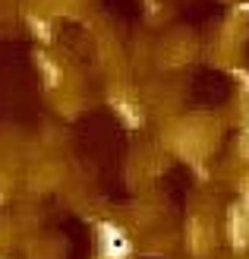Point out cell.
Returning a JSON list of instances; mask_svg holds the SVG:
<instances>
[{"mask_svg":"<svg viewBox=\"0 0 249 259\" xmlns=\"http://www.w3.org/2000/svg\"><path fill=\"white\" fill-rule=\"evenodd\" d=\"M98 250L104 259H123L133 253V243L123 234V228H117L111 222H101L98 225Z\"/></svg>","mask_w":249,"mask_h":259,"instance_id":"1","label":"cell"}]
</instances>
